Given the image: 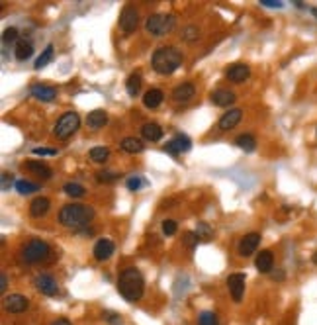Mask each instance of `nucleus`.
<instances>
[{"label": "nucleus", "instance_id": "nucleus-20", "mask_svg": "<svg viewBox=\"0 0 317 325\" xmlns=\"http://www.w3.org/2000/svg\"><path fill=\"white\" fill-rule=\"evenodd\" d=\"M51 208V202L49 198H43V196H38V198L33 200L30 204V214L33 218H43L47 212Z\"/></svg>", "mask_w": 317, "mask_h": 325}, {"label": "nucleus", "instance_id": "nucleus-5", "mask_svg": "<svg viewBox=\"0 0 317 325\" xmlns=\"http://www.w3.org/2000/svg\"><path fill=\"white\" fill-rule=\"evenodd\" d=\"M49 253H51V249H49V245L45 241H41V239H31V241L26 243V247L22 249V257H24L26 262H41L49 257Z\"/></svg>", "mask_w": 317, "mask_h": 325}, {"label": "nucleus", "instance_id": "nucleus-39", "mask_svg": "<svg viewBox=\"0 0 317 325\" xmlns=\"http://www.w3.org/2000/svg\"><path fill=\"white\" fill-rule=\"evenodd\" d=\"M163 233L164 235H174V233H176V221L164 220L163 221Z\"/></svg>", "mask_w": 317, "mask_h": 325}, {"label": "nucleus", "instance_id": "nucleus-25", "mask_svg": "<svg viewBox=\"0 0 317 325\" xmlns=\"http://www.w3.org/2000/svg\"><path fill=\"white\" fill-rule=\"evenodd\" d=\"M163 90L161 88H151V90H147L143 96V104L147 106V108H157V106H161V102H163Z\"/></svg>", "mask_w": 317, "mask_h": 325}, {"label": "nucleus", "instance_id": "nucleus-8", "mask_svg": "<svg viewBox=\"0 0 317 325\" xmlns=\"http://www.w3.org/2000/svg\"><path fill=\"white\" fill-rule=\"evenodd\" d=\"M190 147H192V141H190V137L184 136V133H176V136L164 145V151L166 153H171V155H180V153H186V151H190Z\"/></svg>", "mask_w": 317, "mask_h": 325}, {"label": "nucleus", "instance_id": "nucleus-11", "mask_svg": "<svg viewBox=\"0 0 317 325\" xmlns=\"http://www.w3.org/2000/svg\"><path fill=\"white\" fill-rule=\"evenodd\" d=\"M4 305H6V310L10 314H22V312L28 310L30 300L26 296H22V294H10L8 298H4Z\"/></svg>", "mask_w": 317, "mask_h": 325}, {"label": "nucleus", "instance_id": "nucleus-9", "mask_svg": "<svg viewBox=\"0 0 317 325\" xmlns=\"http://www.w3.org/2000/svg\"><path fill=\"white\" fill-rule=\"evenodd\" d=\"M33 284H35V288H38L43 296H55V294L59 292L57 280L53 278L51 274H40V276H35Z\"/></svg>", "mask_w": 317, "mask_h": 325}, {"label": "nucleus", "instance_id": "nucleus-4", "mask_svg": "<svg viewBox=\"0 0 317 325\" xmlns=\"http://www.w3.org/2000/svg\"><path fill=\"white\" fill-rule=\"evenodd\" d=\"M174 24H176V20H174L173 14H153L145 22V30L155 37H161V35L173 32Z\"/></svg>", "mask_w": 317, "mask_h": 325}, {"label": "nucleus", "instance_id": "nucleus-10", "mask_svg": "<svg viewBox=\"0 0 317 325\" xmlns=\"http://www.w3.org/2000/svg\"><path fill=\"white\" fill-rule=\"evenodd\" d=\"M227 286H229V292L233 296V302H241V298H243V294H245V274H241V273L229 274Z\"/></svg>", "mask_w": 317, "mask_h": 325}, {"label": "nucleus", "instance_id": "nucleus-42", "mask_svg": "<svg viewBox=\"0 0 317 325\" xmlns=\"http://www.w3.org/2000/svg\"><path fill=\"white\" fill-rule=\"evenodd\" d=\"M260 4L268 8H282V2H276V0H260Z\"/></svg>", "mask_w": 317, "mask_h": 325}, {"label": "nucleus", "instance_id": "nucleus-26", "mask_svg": "<svg viewBox=\"0 0 317 325\" xmlns=\"http://www.w3.org/2000/svg\"><path fill=\"white\" fill-rule=\"evenodd\" d=\"M120 145H122V149L125 153H132V155L143 151V143H141V139H137V137H125Z\"/></svg>", "mask_w": 317, "mask_h": 325}, {"label": "nucleus", "instance_id": "nucleus-1", "mask_svg": "<svg viewBox=\"0 0 317 325\" xmlns=\"http://www.w3.org/2000/svg\"><path fill=\"white\" fill-rule=\"evenodd\" d=\"M118 290L123 296V300H127V302L141 300L145 290V280L143 276H141V273L135 266L123 269L122 274H120V280H118Z\"/></svg>", "mask_w": 317, "mask_h": 325}, {"label": "nucleus", "instance_id": "nucleus-17", "mask_svg": "<svg viewBox=\"0 0 317 325\" xmlns=\"http://www.w3.org/2000/svg\"><path fill=\"white\" fill-rule=\"evenodd\" d=\"M30 92L33 98H38L41 102H51L57 96V90L53 86H45V84H33L30 88Z\"/></svg>", "mask_w": 317, "mask_h": 325}, {"label": "nucleus", "instance_id": "nucleus-19", "mask_svg": "<svg viewBox=\"0 0 317 325\" xmlns=\"http://www.w3.org/2000/svg\"><path fill=\"white\" fill-rule=\"evenodd\" d=\"M212 102L215 106H219V108H227V106H231L235 102V94L231 90H227V88H217V90L212 92Z\"/></svg>", "mask_w": 317, "mask_h": 325}, {"label": "nucleus", "instance_id": "nucleus-23", "mask_svg": "<svg viewBox=\"0 0 317 325\" xmlns=\"http://www.w3.org/2000/svg\"><path fill=\"white\" fill-rule=\"evenodd\" d=\"M106 122H108V114L104 110H92L86 118V124L90 129H100V127L106 126Z\"/></svg>", "mask_w": 317, "mask_h": 325}, {"label": "nucleus", "instance_id": "nucleus-6", "mask_svg": "<svg viewBox=\"0 0 317 325\" xmlns=\"http://www.w3.org/2000/svg\"><path fill=\"white\" fill-rule=\"evenodd\" d=\"M81 126V118L77 112H67V114H63L59 118V122L55 124V129H53V133L59 137V139H67V137H71L77 129Z\"/></svg>", "mask_w": 317, "mask_h": 325}, {"label": "nucleus", "instance_id": "nucleus-24", "mask_svg": "<svg viewBox=\"0 0 317 325\" xmlns=\"http://www.w3.org/2000/svg\"><path fill=\"white\" fill-rule=\"evenodd\" d=\"M14 55H16L18 61H28L31 55H33V45L30 42H26V40H20V42L16 43Z\"/></svg>", "mask_w": 317, "mask_h": 325}, {"label": "nucleus", "instance_id": "nucleus-30", "mask_svg": "<svg viewBox=\"0 0 317 325\" xmlns=\"http://www.w3.org/2000/svg\"><path fill=\"white\" fill-rule=\"evenodd\" d=\"M108 157H110V151L106 149V147H92L90 149V159H92L94 163H106L108 161Z\"/></svg>", "mask_w": 317, "mask_h": 325}, {"label": "nucleus", "instance_id": "nucleus-35", "mask_svg": "<svg viewBox=\"0 0 317 325\" xmlns=\"http://www.w3.org/2000/svg\"><path fill=\"white\" fill-rule=\"evenodd\" d=\"M196 235H198L200 239H210V237H212V227H210L206 221H200L198 227H196Z\"/></svg>", "mask_w": 317, "mask_h": 325}, {"label": "nucleus", "instance_id": "nucleus-22", "mask_svg": "<svg viewBox=\"0 0 317 325\" xmlns=\"http://www.w3.org/2000/svg\"><path fill=\"white\" fill-rule=\"evenodd\" d=\"M141 136L147 141H161L163 139V127L155 122H147L143 127H141Z\"/></svg>", "mask_w": 317, "mask_h": 325}, {"label": "nucleus", "instance_id": "nucleus-34", "mask_svg": "<svg viewBox=\"0 0 317 325\" xmlns=\"http://www.w3.org/2000/svg\"><path fill=\"white\" fill-rule=\"evenodd\" d=\"M198 325H217V317L214 312H202L198 317Z\"/></svg>", "mask_w": 317, "mask_h": 325}, {"label": "nucleus", "instance_id": "nucleus-36", "mask_svg": "<svg viewBox=\"0 0 317 325\" xmlns=\"http://www.w3.org/2000/svg\"><path fill=\"white\" fill-rule=\"evenodd\" d=\"M96 180H98V182H104V184H108V182L118 180V175L112 173V170H100V173L96 175Z\"/></svg>", "mask_w": 317, "mask_h": 325}, {"label": "nucleus", "instance_id": "nucleus-7", "mask_svg": "<svg viewBox=\"0 0 317 325\" xmlns=\"http://www.w3.org/2000/svg\"><path fill=\"white\" fill-rule=\"evenodd\" d=\"M139 26V12L133 4H125L120 12V30L123 33H133Z\"/></svg>", "mask_w": 317, "mask_h": 325}, {"label": "nucleus", "instance_id": "nucleus-47", "mask_svg": "<svg viewBox=\"0 0 317 325\" xmlns=\"http://www.w3.org/2000/svg\"><path fill=\"white\" fill-rule=\"evenodd\" d=\"M311 12H313V14H315V16H317V8H313V10H311Z\"/></svg>", "mask_w": 317, "mask_h": 325}, {"label": "nucleus", "instance_id": "nucleus-2", "mask_svg": "<svg viewBox=\"0 0 317 325\" xmlns=\"http://www.w3.org/2000/svg\"><path fill=\"white\" fill-rule=\"evenodd\" d=\"M94 218V210L86 204H67L59 212V223L71 230L86 227Z\"/></svg>", "mask_w": 317, "mask_h": 325}, {"label": "nucleus", "instance_id": "nucleus-38", "mask_svg": "<svg viewBox=\"0 0 317 325\" xmlns=\"http://www.w3.org/2000/svg\"><path fill=\"white\" fill-rule=\"evenodd\" d=\"M198 241H200V237L196 235V233H192V231H188V233H184V243L188 249H194L196 245H198Z\"/></svg>", "mask_w": 317, "mask_h": 325}, {"label": "nucleus", "instance_id": "nucleus-21", "mask_svg": "<svg viewBox=\"0 0 317 325\" xmlns=\"http://www.w3.org/2000/svg\"><path fill=\"white\" fill-rule=\"evenodd\" d=\"M24 168H28L30 173H33V175H38L40 179L47 180L51 179V168L47 167L45 163H40V161H28V163H24Z\"/></svg>", "mask_w": 317, "mask_h": 325}, {"label": "nucleus", "instance_id": "nucleus-33", "mask_svg": "<svg viewBox=\"0 0 317 325\" xmlns=\"http://www.w3.org/2000/svg\"><path fill=\"white\" fill-rule=\"evenodd\" d=\"M2 42H4V45H8V43H18V30H16V28H6L4 33H2Z\"/></svg>", "mask_w": 317, "mask_h": 325}, {"label": "nucleus", "instance_id": "nucleus-46", "mask_svg": "<svg viewBox=\"0 0 317 325\" xmlns=\"http://www.w3.org/2000/svg\"><path fill=\"white\" fill-rule=\"evenodd\" d=\"M313 262H315V264H317V253H315V255H313Z\"/></svg>", "mask_w": 317, "mask_h": 325}, {"label": "nucleus", "instance_id": "nucleus-29", "mask_svg": "<svg viewBox=\"0 0 317 325\" xmlns=\"http://www.w3.org/2000/svg\"><path fill=\"white\" fill-rule=\"evenodd\" d=\"M51 59H53V45H47V47L43 49V53L38 57V61H35L33 67L40 71V69H43V67H47V65L51 63Z\"/></svg>", "mask_w": 317, "mask_h": 325}, {"label": "nucleus", "instance_id": "nucleus-32", "mask_svg": "<svg viewBox=\"0 0 317 325\" xmlns=\"http://www.w3.org/2000/svg\"><path fill=\"white\" fill-rule=\"evenodd\" d=\"M16 190L20 192L22 196H26V194H31V192L40 190V186L33 184V182H30V180H18V182H16Z\"/></svg>", "mask_w": 317, "mask_h": 325}, {"label": "nucleus", "instance_id": "nucleus-27", "mask_svg": "<svg viewBox=\"0 0 317 325\" xmlns=\"http://www.w3.org/2000/svg\"><path fill=\"white\" fill-rule=\"evenodd\" d=\"M139 88H141V73H132L125 81V90L129 96L139 94Z\"/></svg>", "mask_w": 317, "mask_h": 325}, {"label": "nucleus", "instance_id": "nucleus-40", "mask_svg": "<svg viewBox=\"0 0 317 325\" xmlns=\"http://www.w3.org/2000/svg\"><path fill=\"white\" fill-rule=\"evenodd\" d=\"M143 184H145V182L139 179V177H132V179H127V188L133 190V192H135V190H139L141 186H143Z\"/></svg>", "mask_w": 317, "mask_h": 325}, {"label": "nucleus", "instance_id": "nucleus-31", "mask_svg": "<svg viewBox=\"0 0 317 325\" xmlns=\"http://www.w3.org/2000/svg\"><path fill=\"white\" fill-rule=\"evenodd\" d=\"M63 190H65V194H69V196H72V198H82V196L86 194L84 186L77 184V182H67V184L63 186Z\"/></svg>", "mask_w": 317, "mask_h": 325}, {"label": "nucleus", "instance_id": "nucleus-44", "mask_svg": "<svg viewBox=\"0 0 317 325\" xmlns=\"http://www.w3.org/2000/svg\"><path fill=\"white\" fill-rule=\"evenodd\" d=\"M6 286H8V276H6V274H2V276H0V290L4 292V290H6Z\"/></svg>", "mask_w": 317, "mask_h": 325}, {"label": "nucleus", "instance_id": "nucleus-28", "mask_svg": "<svg viewBox=\"0 0 317 325\" xmlns=\"http://www.w3.org/2000/svg\"><path fill=\"white\" fill-rule=\"evenodd\" d=\"M235 145L239 147V149L247 151V153H251V151H255L256 149V141L251 133H243V136H239L235 139Z\"/></svg>", "mask_w": 317, "mask_h": 325}, {"label": "nucleus", "instance_id": "nucleus-15", "mask_svg": "<svg viewBox=\"0 0 317 325\" xmlns=\"http://www.w3.org/2000/svg\"><path fill=\"white\" fill-rule=\"evenodd\" d=\"M241 118H243V110H239V108H233V110H229V112H225L221 118H219V129H231V127H235L239 122H241Z\"/></svg>", "mask_w": 317, "mask_h": 325}, {"label": "nucleus", "instance_id": "nucleus-12", "mask_svg": "<svg viewBox=\"0 0 317 325\" xmlns=\"http://www.w3.org/2000/svg\"><path fill=\"white\" fill-rule=\"evenodd\" d=\"M258 243H260V235H258V233H249V235H245V237L239 241V255H241V257H251V255L258 249Z\"/></svg>", "mask_w": 317, "mask_h": 325}, {"label": "nucleus", "instance_id": "nucleus-16", "mask_svg": "<svg viewBox=\"0 0 317 325\" xmlns=\"http://www.w3.org/2000/svg\"><path fill=\"white\" fill-rule=\"evenodd\" d=\"M196 96V86L192 83H182L178 84L173 90V100L176 102H188Z\"/></svg>", "mask_w": 317, "mask_h": 325}, {"label": "nucleus", "instance_id": "nucleus-18", "mask_svg": "<svg viewBox=\"0 0 317 325\" xmlns=\"http://www.w3.org/2000/svg\"><path fill=\"white\" fill-rule=\"evenodd\" d=\"M256 271L258 273H270L272 271V266H274V255H272V251H268V249H265V251L258 253V257H256Z\"/></svg>", "mask_w": 317, "mask_h": 325}, {"label": "nucleus", "instance_id": "nucleus-45", "mask_svg": "<svg viewBox=\"0 0 317 325\" xmlns=\"http://www.w3.org/2000/svg\"><path fill=\"white\" fill-rule=\"evenodd\" d=\"M51 325H72L69 319H65V317H59V319H55Z\"/></svg>", "mask_w": 317, "mask_h": 325}, {"label": "nucleus", "instance_id": "nucleus-14", "mask_svg": "<svg viewBox=\"0 0 317 325\" xmlns=\"http://www.w3.org/2000/svg\"><path fill=\"white\" fill-rule=\"evenodd\" d=\"M227 79L231 81V83H245L247 79H249V74H251V69H249V65L245 63H235V65H231L229 69H227Z\"/></svg>", "mask_w": 317, "mask_h": 325}, {"label": "nucleus", "instance_id": "nucleus-13", "mask_svg": "<svg viewBox=\"0 0 317 325\" xmlns=\"http://www.w3.org/2000/svg\"><path fill=\"white\" fill-rule=\"evenodd\" d=\"M114 251H116V245H114V241H110V239H98L92 249L96 261H108L114 255Z\"/></svg>", "mask_w": 317, "mask_h": 325}, {"label": "nucleus", "instance_id": "nucleus-41", "mask_svg": "<svg viewBox=\"0 0 317 325\" xmlns=\"http://www.w3.org/2000/svg\"><path fill=\"white\" fill-rule=\"evenodd\" d=\"M33 155H57V149H45V147H35Z\"/></svg>", "mask_w": 317, "mask_h": 325}, {"label": "nucleus", "instance_id": "nucleus-43", "mask_svg": "<svg viewBox=\"0 0 317 325\" xmlns=\"http://www.w3.org/2000/svg\"><path fill=\"white\" fill-rule=\"evenodd\" d=\"M10 184H12V177L8 173H4V175H2V190H8Z\"/></svg>", "mask_w": 317, "mask_h": 325}, {"label": "nucleus", "instance_id": "nucleus-3", "mask_svg": "<svg viewBox=\"0 0 317 325\" xmlns=\"http://www.w3.org/2000/svg\"><path fill=\"white\" fill-rule=\"evenodd\" d=\"M151 65H153V69L159 74H171L182 65V53L178 51L176 47H171V45L159 47L153 53Z\"/></svg>", "mask_w": 317, "mask_h": 325}, {"label": "nucleus", "instance_id": "nucleus-37", "mask_svg": "<svg viewBox=\"0 0 317 325\" xmlns=\"http://www.w3.org/2000/svg\"><path fill=\"white\" fill-rule=\"evenodd\" d=\"M198 35H200V30H198L196 26H186L184 33H182V37H184L186 42H196Z\"/></svg>", "mask_w": 317, "mask_h": 325}]
</instances>
